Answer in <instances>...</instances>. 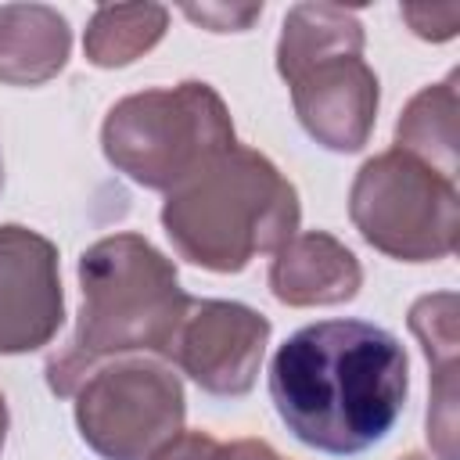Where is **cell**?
I'll list each match as a JSON object with an SVG mask.
<instances>
[{
	"label": "cell",
	"mask_w": 460,
	"mask_h": 460,
	"mask_svg": "<svg viewBox=\"0 0 460 460\" xmlns=\"http://www.w3.org/2000/svg\"><path fill=\"white\" fill-rule=\"evenodd\" d=\"M0 183H4V165H0Z\"/></svg>",
	"instance_id": "obj_12"
},
{
	"label": "cell",
	"mask_w": 460,
	"mask_h": 460,
	"mask_svg": "<svg viewBox=\"0 0 460 460\" xmlns=\"http://www.w3.org/2000/svg\"><path fill=\"white\" fill-rule=\"evenodd\" d=\"M266 334L270 323L244 305L190 298L180 331L169 345V356H176L201 388L219 395H241L252 388L259 356L226 349V341H266Z\"/></svg>",
	"instance_id": "obj_7"
},
{
	"label": "cell",
	"mask_w": 460,
	"mask_h": 460,
	"mask_svg": "<svg viewBox=\"0 0 460 460\" xmlns=\"http://www.w3.org/2000/svg\"><path fill=\"white\" fill-rule=\"evenodd\" d=\"M4 428H7V410H4V395H0V446H4Z\"/></svg>",
	"instance_id": "obj_11"
},
{
	"label": "cell",
	"mask_w": 460,
	"mask_h": 460,
	"mask_svg": "<svg viewBox=\"0 0 460 460\" xmlns=\"http://www.w3.org/2000/svg\"><path fill=\"white\" fill-rule=\"evenodd\" d=\"M270 284L280 302H341L356 295L359 270L352 255L338 244H331L323 262H313L309 237H302L298 244L280 252V259L273 262Z\"/></svg>",
	"instance_id": "obj_9"
},
{
	"label": "cell",
	"mask_w": 460,
	"mask_h": 460,
	"mask_svg": "<svg viewBox=\"0 0 460 460\" xmlns=\"http://www.w3.org/2000/svg\"><path fill=\"white\" fill-rule=\"evenodd\" d=\"M359 43L352 40L331 58H320V72L288 75L305 129L334 151H356L363 144L377 104V79L359 61Z\"/></svg>",
	"instance_id": "obj_8"
},
{
	"label": "cell",
	"mask_w": 460,
	"mask_h": 460,
	"mask_svg": "<svg viewBox=\"0 0 460 460\" xmlns=\"http://www.w3.org/2000/svg\"><path fill=\"white\" fill-rule=\"evenodd\" d=\"M180 417V385L158 367L104 370L79 395L83 438L108 460H137L151 442L172 435Z\"/></svg>",
	"instance_id": "obj_5"
},
{
	"label": "cell",
	"mask_w": 460,
	"mask_h": 460,
	"mask_svg": "<svg viewBox=\"0 0 460 460\" xmlns=\"http://www.w3.org/2000/svg\"><path fill=\"white\" fill-rule=\"evenodd\" d=\"M61 323L58 252L25 226H0V352H29Z\"/></svg>",
	"instance_id": "obj_6"
},
{
	"label": "cell",
	"mask_w": 460,
	"mask_h": 460,
	"mask_svg": "<svg viewBox=\"0 0 460 460\" xmlns=\"http://www.w3.org/2000/svg\"><path fill=\"white\" fill-rule=\"evenodd\" d=\"M410 388L402 341L370 320H316L270 363V399L288 431L316 453L356 456L399 420Z\"/></svg>",
	"instance_id": "obj_1"
},
{
	"label": "cell",
	"mask_w": 460,
	"mask_h": 460,
	"mask_svg": "<svg viewBox=\"0 0 460 460\" xmlns=\"http://www.w3.org/2000/svg\"><path fill=\"white\" fill-rule=\"evenodd\" d=\"M83 316L65 356L50 359V388L68 395L75 377L108 352L162 349L169 352L187 295L176 288L172 266L140 237L119 234L93 244L79 262Z\"/></svg>",
	"instance_id": "obj_2"
},
{
	"label": "cell",
	"mask_w": 460,
	"mask_h": 460,
	"mask_svg": "<svg viewBox=\"0 0 460 460\" xmlns=\"http://www.w3.org/2000/svg\"><path fill=\"white\" fill-rule=\"evenodd\" d=\"M226 147L234 129L205 83L129 97L104 122L108 158L144 187H180Z\"/></svg>",
	"instance_id": "obj_4"
},
{
	"label": "cell",
	"mask_w": 460,
	"mask_h": 460,
	"mask_svg": "<svg viewBox=\"0 0 460 460\" xmlns=\"http://www.w3.org/2000/svg\"><path fill=\"white\" fill-rule=\"evenodd\" d=\"M162 223L190 262L241 270L252 252L295 234L298 205L291 183L262 155L226 147L169 194Z\"/></svg>",
	"instance_id": "obj_3"
},
{
	"label": "cell",
	"mask_w": 460,
	"mask_h": 460,
	"mask_svg": "<svg viewBox=\"0 0 460 460\" xmlns=\"http://www.w3.org/2000/svg\"><path fill=\"white\" fill-rule=\"evenodd\" d=\"M151 460H280L262 442H237V446H216L205 435H180Z\"/></svg>",
	"instance_id": "obj_10"
}]
</instances>
